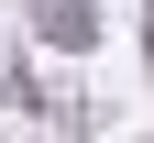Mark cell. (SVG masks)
I'll use <instances>...</instances> for the list:
<instances>
[{
    "mask_svg": "<svg viewBox=\"0 0 154 143\" xmlns=\"http://www.w3.org/2000/svg\"><path fill=\"white\" fill-rule=\"evenodd\" d=\"M33 33H55V44H88V33H99V11H88V0H33Z\"/></svg>",
    "mask_w": 154,
    "mask_h": 143,
    "instance_id": "6da1fadb",
    "label": "cell"
}]
</instances>
